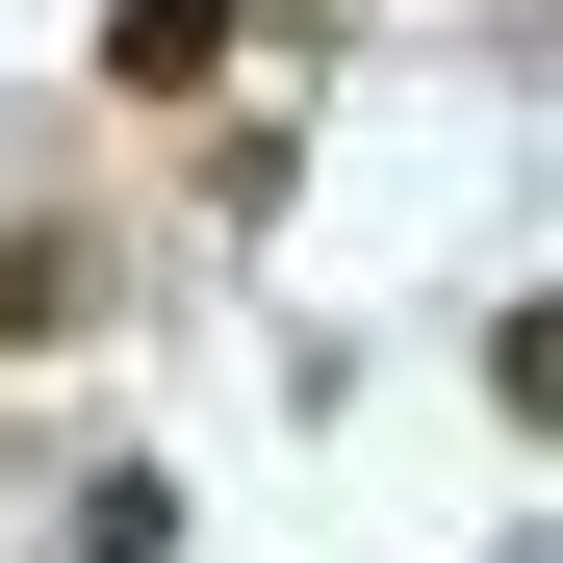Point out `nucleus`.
<instances>
[{
	"label": "nucleus",
	"mask_w": 563,
	"mask_h": 563,
	"mask_svg": "<svg viewBox=\"0 0 563 563\" xmlns=\"http://www.w3.org/2000/svg\"><path fill=\"white\" fill-rule=\"evenodd\" d=\"M103 77H129V103H206V77H231V0H103Z\"/></svg>",
	"instance_id": "nucleus-1"
},
{
	"label": "nucleus",
	"mask_w": 563,
	"mask_h": 563,
	"mask_svg": "<svg viewBox=\"0 0 563 563\" xmlns=\"http://www.w3.org/2000/svg\"><path fill=\"white\" fill-rule=\"evenodd\" d=\"M77 563H179V487H154V461H103V487H77Z\"/></svg>",
	"instance_id": "nucleus-3"
},
{
	"label": "nucleus",
	"mask_w": 563,
	"mask_h": 563,
	"mask_svg": "<svg viewBox=\"0 0 563 563\" xmlns=\"http://www.w3.org/2000/svg\"><path fill=\"white\" fill-rule=\"evenodd\" d=\"M52 333H103V256L77 231H0V358H52Z\"/></svg>",
	"instance_id": "nucleus-2"
}]
</instances>
